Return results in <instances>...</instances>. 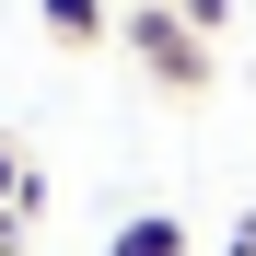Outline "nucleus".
Returning <instances> with one entry per match:
<instances>
[{
  "mask_svg": "<svg viewBox=\"0 0 256 256\" xmlns=\"http://www.w3.org/2000/svg\"><path fill=\"white\" fill-rule=\"evenodd\" d=\"M116 35H128V58H140L175 105H198V94H210V35L175 12V0H128V24H116Z\"/></svg>",
  "mask_w": 256,
  "mask_h": 256,
  "instance_id": "nucleus-1",
  "label": "nucleus"
},
{
  "mask_svg": "<svg viewBox=\"0 0 256 256\" xmlns=\"http://www.w3.org/2000/svg\"><path fill=\"white\" fill-rule=\"evenodd\" d=\"M105 256H186V222L175 210H128V222L105 233Z\"/></svg>",
  "mask_w": 256,
  "mask_h": 256,
  "instance_id": "nucleus-2",
  "label": "nucleus"
},
{
  "mask_svg": "<svg viewBox=\"0 0 256 256\" xmlns=\"http://www.w3.org/2000/svg\"><path fill=\"white\" fill-rule=\"evenodd\" d=\"M175 12H186L198 35H222V24H233V0H175Z\"/></svg>",
  "mask_w": 256,
  "mask_h": 256,
  "instance_id": "nucleus-5",
  "label": "nucleus"
},
{
  "mask_svg": "<svg viewBox=\"0 0 256 256\" xmlns=\"http://www.w3.org/2000/svg\"><path fill=\"white\" fill-rule=\"evenodd\" d=\"M47 35H58V47H105L116 12H105V0H47Z\"/></svg>",
  "mask_w": 256,
  "mask_h": 256,
  "instance_id": "nucleus-3",
  "label": "nucleus"
},
{
  "mask_svg": "<svg viewBox=\"0 0 256 256\" xmlns=\"http://www.w3.org/2000/svg\"><path fill=\"white\" fill-rule=\"evenodd\" d=\"M12 210H24V163H12V140H0V233H12Z\"/></svg>",
  "mask_w": 256,
  "mask_h": 256,
  "instance_id": "nucleus-4",
  "label": "nucleus"
}]
</instances>
